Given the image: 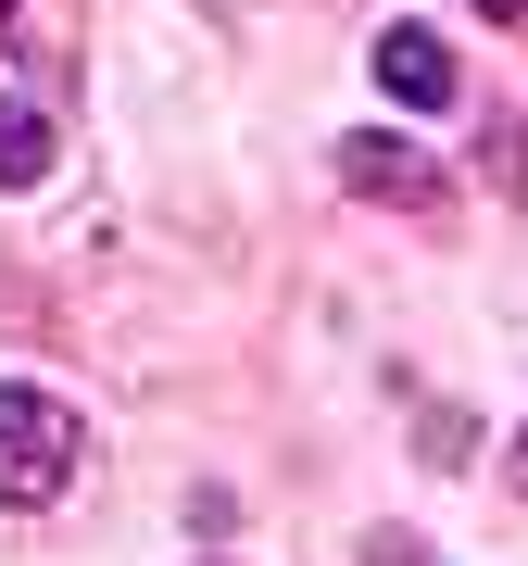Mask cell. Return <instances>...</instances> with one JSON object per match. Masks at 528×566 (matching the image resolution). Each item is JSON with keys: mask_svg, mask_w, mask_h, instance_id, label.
<instances>
[{"mask_svg": "<svg viewBox=\"0 0 528 566\" xmlns=\"http://www.w3.org/2000/svg\"><path fill=\"white\" fill-rule=\"evenodd\" d=\"M63 479H76V416H63L51 390L0 378V504H13V516H39Z\"/></svg>", "mask_w": 528, "mask_h": 566, "instance_id": "cell-1", "label": "cell"}, {"mask_svg": "<svg viewBox=\"0 0 528 566\" xmlns=\"http://www.w3.org/2000/svg\"><path fill=\"white\" fill-rule=\"evenodd\" d=\"M378 88H390L403 114H441V102H453V51L427 39V25H390V39H378Z\"/></svg>", "mask_w": 528, "mask_h": 566, "instance_id": "cell-2", "label": "cell"}, {"mask_svg": "<svg viewBox=\"0 0 528 566\" xmlns=\"http://www.w3.org/2000/svg\"><path fill=\"white\" fill-rule=\"evenodd\" d=\"M340 177L366 189V202H415V214L441 202V177H427V164H415L403 139H340Z\"/></svg>", "mask_w": 528, "mask_h": 566, "instance_id": "cell-3", "label": "cell"}, {"mask_svg": "<svg viewBox=\"0 0 528 566\" xmlns=\"http://www.w3.org/2000/svg\"><path fill=\"white\" fill-rule=\"evenodd\" d=\"M39 177H51V114L0 102V189H39Z\"/></svg>", "mask_w": 528, "mask_h": 566, "instance_id": "cell-4", "label": "cell"}, {"mask_svg": "<svg viewBox=\"0 0 528 566\" xmlns=\"http://www.w3.org/2000/svg\"><path fill=\"white\" fill-rule=\"evenodd\" d=\"M478 13H504V25H516V13H528V0H478Z\"/></svg>", "mask_w": 528, "mask_h": 566, "instance_id": "cell-5", "label": "cell"}, {"mask_svg": "<svg viewBox=\"0 0 528 566\" xmlns=\"http://www.w3.org/2000/svg\"><path fill=\"white\" fill-rule=\"evenodd\" d=\"M0 39H13V0H0Z\"/></svg>", "mask_w": 528, "mask_h": 566, "instance_id": "cell-6", "label": "cell"}]
</instances>
